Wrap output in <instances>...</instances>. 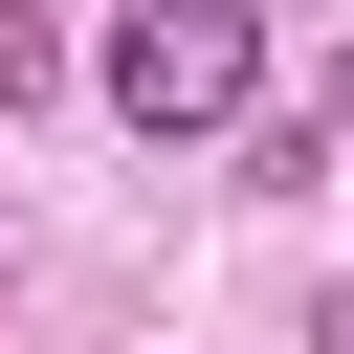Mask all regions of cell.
<instances>
[{
    "mask_svg": "<svg viewBox=\"0 0 354 354\" xmlns=\"http://www.w3.org/2000/svg\"><path fill=\"white\" fill-rule=\"evenodd\" d=\"M88 66H111V111H133L155 155H177V133H243V111H266V0H111Z\"/></svg>",
    "mask_w": 354,
    "mask_h": 354,
    "instance_id": "obj_1",
    "label": "cell"
},
{
    "mask_svg": "<svg viewBox=\"0 0 354 354\" xmlns=\"http://www.w3.org/2000/svg\"><path fill=\"white\" fill-rule=\"evenodd\" d=\"M44 88H66V22H44V0H0V111H44Z\"/></svg>",
    "mask_w": 354,
    "mask_h": 354,
    "instance_id": "obj_2",
    "label": "cell"
},
{
    "mask_svg": "<svg viewBox=\"0 0 354 354\" xmlns=\"http://www.w3.org/2000/svg\"><path fill=\"white\" fill-rule=\"evenodd\" d=\"M310 155H332V177H354V44H332V88H310Z\"/></svg>",
    "mask_w": 354,
    "mask_h": 354,
    "instance_id": "obj_3",
    "label": "cell"
},
{
    "mask_svg": "<svg viewBox=\"0 0 354 354\" xmlns=\"http://www.w3.org/2000/svg\"><path fill=\"white\" fill-rule=\"evenodd\" d=\"M310 354H354V288H332V310H310Z\"/></svg>",
    "mask_w": 354,
    "mask_h": 354,
    "instance_id": "obj_4",
    "label": "cell"
}]
</instances>
